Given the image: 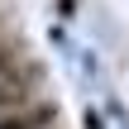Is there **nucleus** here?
<instances>
[{
	"label": "nucleus",
	"mask_w": 129,
	"mask_h": 129,
	"mask_svg": "<svg viewBox=\"0 0 129 129\" xmlns=\"http://www.w3.org/2000/svg\"><path fill=\"white\" fill-rule=\"evenodd\" d=\"M0 34H5V14H0Z\"/></svg>",
	"instance_id": "obj_4"
},
{
	"label": "nucleus",
	"mask_w": 129,
	"mask_h": 129,
	"mask_svg": "<svg viewBox=\"0 0 129 129\" xmlns=\"http://www.w3.org/2000/svg\"><path fill=\"white\" fill-rule=\"evenodd\" d=\"M38 86H43V67H38L34 57H24L14 72H5V77H0V120H5L10 110H19V105L38 101Z\"/></svg>",
	"instance_id": "obj_1"
},
{
	"label": "nucleus",
	"mask_w": 129,
	"mask_h": 129,
	"mask_svg": "<svg viewBox=\"0 0 129 129\" xmlns=\"http://www.w3.org/2000/svg\"><path fill=\"white\" fill-rule=\"evenodd\" d=\"M57 124V105L48 101V96H38V101H29V105H19V110H10L0 129H53Z\"/></svg>",
	"instance_id": "obj_2"
},
{
	"label": "nucleus",
	"mask_w": 129,
	"mask_h": 129,
	"mask_svg": "<svg viewBox=\"0 0 129 129\" xmlns=\"http://www.w3.org/2000/svg\"><path fill=\"white\" fill-rule=\"evenodd\" d=\"M24 57H29V53H24L19 34H0V77H5V72H14Z\"/></svg>",
	"instance_id": "obj_3"
}]
</instances>
